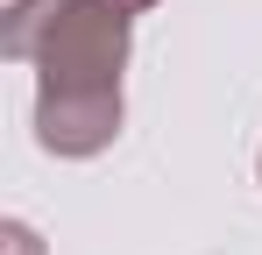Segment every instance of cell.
Instances as JSON below:
<instances>
[{
    "instance_id": "6da1fadb",
    "label": "cell",
    "mask_w": 262,
    "mask_h": 255,
    "mask_svg": "<svg viewBox=\"0 0 262 255\" xmlns=\"http://www.w3.org/2000/svg\"><path fill=\"white\" fill-rule=\"evenodd\" d=\"M163 0H50L36 42V142L50 156H99L121 135V71L135 22Z\"/></svg>"
},
{
    "instance_id": "7a4b0ae2",
    "label": "cell",
    "mask_w": 262,
    "mask_h": 255,
    "mask_svg": "<svg viewBox=\"0 0 262 255\" xmlns=\"http://www.w3.org/2000/svg\"><path fill=\"white\" fill-rule=\"evenodd\" d=\"M43 22H50V0H0V50L14 64H36Z\"/></svg>"
},
{
    "instance_id": "3957f363",
    "label": "cell",
    "mask_w": 262,
    "mask_h": 255,
    "mask_svg": "<svg viewBox=\"0 0 262 255\" xmlns=\"http://www.w3.org/2000/svg\"><path fill=\"white\" fill-rule=\"evenodd\" d=\"M0 248H7V255H43V241H36V227H21V220H7V234H0Z\"/></svg>"
},
{
    "instance_id": "277c9868",
    "label": "cell",
    "mask_w": 262,
    "mask_h": 255,
    "mask_svg": "<svg viewBox=\"0 0 262 255\" xmlns=\"http://www.w3.org/2000/svg\"><path fill=\"white\" fill-rule=\"evenodd\" d=\"M255 170H262V156H255Z\"/></svg>"
}]
</instances>
